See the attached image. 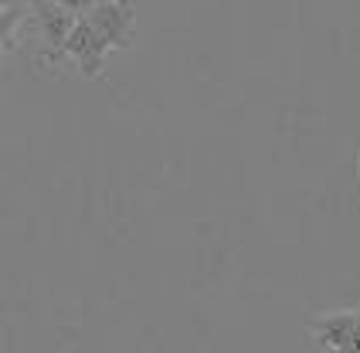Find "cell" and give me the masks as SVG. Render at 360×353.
Listing matches in <instances>:
<instances>
[{
    "instance_id": "3957f363",
    "label": "cell",
    "mask_w": 360,
    "mask_h": 353,
    "mask_svg": "<svg viewBox=\"0 0 360 353\" xmlns=\"http://www.w3.org/2000/svg\"><path fill=\"white\" fill-rule=\"evenodd\" d=\"M82 11H85V4H82ZM79 11V24H75V31L68 34V58H75L79 65V72L85 79H99L102 68H105V58H109V51H112V44L99 34V27L92 24V20L85 18Z\"/></svg>"
},
{
    "instance_id": "277c9868",
    "label": "cell",
    "mask_w": 360,
    "mask_h": 353,
    "mask_svg": "<svg viewBox=\"0 0 360 353\" xmlns=\"http://www.w3.org/2000/svg\"><path fill=\"white\" fill-rule=\"evenodd\" d=\"M82 14L99 27V34L112 48H133V38H136V11L129 4H85Z\"/></svg>"
},
{
    "instance_id": "6da1fadb",
    "label": "cell",
    "mask_w": 360,
    "mask_h": 353,
    "mask_svg": "<svg viewBox=\"0 0 360 353\" xmlns=\"http://www.w3.org/2000/svg\"><path fill=\"white\" fill-rule=\"evenodd\" d=\"M79 0H68V4H31V24L38 31V55L44 65H55V61L68 58V34L75 31L79 24Z\"/></svg>"
},
{
    "instance_id": "7a4b0ae2",
    "label": "cell",
    "mask_w": 360,
    "mask_h": 353,
    "mask_svg": "<svg viewBox=\"0 0 360 353\" xmlns=\"http://www.w3.org/2000/svg\"><path fill=\"white\" fill-rule=\"evenodd\" d=\"M309 336L330 353H360V309L313 316Z\"/></svg>"
}]
</instances>
